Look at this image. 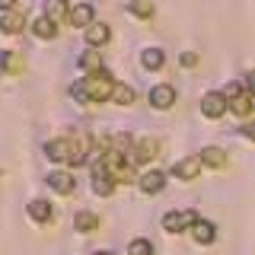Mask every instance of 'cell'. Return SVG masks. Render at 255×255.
Returning a JSON list of instances; mask_svg holds the SVG:
<instances>
[{"instance_id":"cell-28","label":"cell","mask_w":255,"mask_h":255,"mask_svg":"<svg viewBox=\"0 0 255 255\" xmlns=\"http://www.w3.org/2000/svg\"><path fill=\"white\" fill-rule=\"evenodd\" d=\"M182 64H185V67H191V64H198V54H185V58H182Z\"/></svg>"},{"instance_id":"cell-2","label":"cell","mask_w":255,"mask_h":255,"mask_svg":"<svg viewBox=\"0 0 255 255\" xmlns=\"http://www.w3.org/2000/svg\"><path fill=\"white\" fill-rule=\"evenodd\" d=\"M93 172L109 175L112 182H131V179H134V172H131V159H128L122 150H106V153L99 156V163L93 166Z\"/></svg>"},{"instance_id":"cell-25","label":"cell","mask_w":255,"mask_h":255,"mask_svg":"<svg viewBox=\"0 0 255 255\" xmlns=\"http://www.w3.org/2000/svg\"><path fill=\"white\" fill-rule=\"evenodd\" d=\"M131 13L134 16H150V13H153V3H150V0H134V3H131Z\"/></svg>"},{"instance_id":"cell-1","label":"cell","mask_w":255,"mask_h":255,"mask_svg":"<svg viewBox=\"0 0 255 255\" xmlns=\"http://www.w3.org/2000/svg\"><path fill=\"white\" fill-rule=\"evenodd\" d=\"M112 86H115V77L99 67V70H93V74H86L70 93H74L77 102H106L112 96Z\"/></svg>"},{"instance_id":"cell-8","label":"cell","mask_w":255,"mask_h":255,"mask_svg":"<svg viewBox=\"0 0 255 255\" xmlns=\"http://www.w3.org/2000/svg\"><path fill=\"white\" fill-rule=\"evenodd\" d=\"M150 102H153L156 109H169L175 102V90L172 86H153V90H150Z\"/></svg>"},{"instance_id":"cell-26","label":"cell","mask_w":255,"mask_h":255,"mask_svg":"<svg viewBox=\"0 0 255 255\" xmlns=\"http://www.w3.org/2000/svg\"><path fill=\"white\" fill-rule=\"evenodd\" d=\"M131 255H153V246L147 239H134L131 243Z\"/></svg>"},{"instance_id":"cell-22","label":"cell","mask_w":255,"mask_h":255,"mask_svg":"<svg viewBox=\"0 0 255 255\" xmlns=\"http://www.w3.org/2000/svg\"><path fill=\"white\" fill-rule=\"evenodd\" d=\"M45 13H48V19H51V22H58V19H64V13H67V3H64V0H48Z\"/></svg>"},{"instance_id":"cell-23","label":"cell","mask_w":255,"mask_h":255,"mask_svg":"<svg viewBox=\"0 0 255 255\" xmlns=\"http://www.w3.org/2000/svg\"><path fill=\"white\" fill-rule=\"evenodd\" d=\"M112 188H115V182H112L109 175L93 172V191H96V195H112Z\"/></svg>"},{"instance_id":"cell-21","label":"cell","mask_w":255,"mask_h":255,"mask_svg":"<svg viewBox=\"0 0 255 255\" xmlns=\"http://www.w3.org/2000/svg\"><path fill=\"white\" fill-rule=\"evenodd\" d=\"M112 99H115L118 106H131V102H134V90L125 86V83H115V86H112Z\"/></svg>"},{"instance_id":"cell-17","label":"cell","mask_w":255,"mask_h":255,"mask_svg":"<svg viewBox=\"0 0 255 255\" xmlns=\"http://www.w3.org/2000/svg\"><path fill=\"white\" fill-rule=\"evenodd\" d=\"M29 214H32L38 223H45V220H51V204H48L45 198H35V201L29 204Z\"/></svg>"},{"instance_id":"cell-4","label":"cell","mask_w":255,"mask_h":255,"mask_svg":"<svg viewBox=\"0 0 255 255\" xmlns=\"http://www.w3.org/2000/svg\"><path fill=\"white\" fill-rule=\"evenodd\" d=\"M201 112H204L207 118H220L223 112H227V96H223V93H204Z\"/></svg>"},{"instance_id":"cell-15","label":"cell","mask_w":255,"mask_h":255,"mask_svg":"<svg viewBox=\"0 0 255 255\" xmlns=\"http://www.w3.org/2000/svg\"><path fill=\"white\" fill-rule=\"evenodd\" d=\"M86 42H90V45H106L109 42V26L90 22V26H86Z\"/></svg>"},{"instance_id":"cell-14","label":"cell","mask_w":255,"mask_h":255,"mask_svg":"<svg viewBox=\"0 0 255 255\" xmlns=\"http://www.w3.org/2000/svg\"><path fill=\"white\" fill-rule=\"evenodd\" d=\"M70 22H74V26H90L93 22V6L90 3H77L74 10H70Z\"/></svg>"},{"instance_id":"cell-5","label":"cell","mask_w":255,"mask_h":255,"mask_svg":"<svg viewBox=\"0 0 255 255\" xmlns=\"http://www.w3.org/2000/svg\"><path fill=\"white\" fill-rule=\"evenodd\" d=\"M156 150H159V143L153 137H143V140H137L131 147V159L134 163H150V159L156 156Z\"/></svg>"},{"instance_id":"cell-7","label":"cell","mask_w":255,"mask_h":255,"mask_svg":"<svg viewBox=\"0 0 255 255\" xmlns=\"http://www.w3.org/2000/svg\"><path fill=\"white\" fill-rule=\"evenodd\" d=\"M214 223H207V220H195L191 223V239L195 243H201V246H207V243H214Z\"/></svg>"},{"instance_id":"cell-16","label":"cell","mask_w":255,"mask_h":255,"mask_svg":"<svg viewBox=\"0 0 255 255\" xmlns=\"http://www.w3.org/2000/svg\"><path fill=\"white\" fill-rule=\"evenodd\" d=\"M198 159H201L204 166H214V169H220V166L227 163V156H223V150H220V147H204V153L198 156Z\"/></svg>"},{"instance_id":"cell-3","label":"cell","mask_w":255,"mask_h":255,"mask_svg":"<svg viewBox=\"0 0 255 255\" xmlns=\"http://www.w3.org/2000/svg\"><path fill=\"white\" fill-rule=\"evenodd\" d=\"M195 220H198L195 211H172V214H166V217H163V230H166V233H179V230L191 227Z\"/></svg>"},{"instance_id":"cell-12","label":"cell","mask_w":255,"mask_h":255,"mask_svg":"<svg viewBox=\"0 0 255 255\" xmlns=\"http://www.w3.org/2000/svg\"><path fill=\"white\" fill-rule=\"evenodd\" d=\"M227 106H230V109H233V112H236V115H249V112H252V96H249V93H243V90H239L236 96H230V102H227Z\"/></svg>"},{"instance_id":"cell-24","label":"cell","mask_w":255,"mask_h":255,"mask_svg":"<svg viewBox=\"0 0 255 255\" xmlns=\"http://www.w3.org/2000/svg\"><path fill=\"white\" fill-rule=\"evenodd\" d=\"M80 67H83L86 74H93V70H99V67H102V54H99V51H86L83 58H80Z\"/></svg>"},{"instance_id":"cell-11","label":"cell","mask_w":255,"mask_h":255,"mask_svg":"<svg viewBox=\"0 0 255 255\" xmlns=\"http://www.w3.org/2000/svg\"><path fill=\"white\" fill-rule=\"evenodd\" d=\"M0 67H3L6 74H19V70L26 67V58H22L19 51H6L3 58H0Z\"/></svg>"},{"instance_id":"cell-13","label":"cell","mask_w":255,"mask_h":255,"mask_svg":"<svg viewBox=\"0 0 255 255\" xmlns=\"http://www.w3.org/2000/svg\"><path fill=\"white\" fill-rule=\"evenodd\" d=\"M22 26H26V19H22L19 13H3V16H0V29H3L6 35H16V32H22Z\"/></svg>"},{"instance_id":"cell-6","label":"cell","mask_w":255,"mask_h":255,"mask_svg":"<svg viewBox=\"0 0 255 255\" xmlns=\"http://www.w3.org/2000/svg\"><path fill=\"white\" fill-rule=\"evenodd\" d=\"M48 185L58 191V195H70V191L77 188V179L70 172H51V175H48Z\"/></svg>"},{"instance_id":"cell-9","label":"cell","mask_w":255,"mask_h":255,"mask_svg":"<svg viewBox=\"0 0 255 255\" xmlns=\"http://www.w3.org/2000/svg\"><path fill=\"white\" fill-rule=\"evenodd\" d=\"M172 172L179 175V179H198V172H201V159L188 156V159H182V163H175Z\"/></svg>"},{"instance_id":"cell-18","label":"cell","mask_w":255,"mask_h":255,"mask_svg":"<svg viewBox=\"0 0 255 255\" xmlns=\"http://www.w3.org/2000/svg\"><path fill=\"white\" fill-rule=\"evenodd\" d=\"M74 227L80 230V233H93V230L99 227V217H96V214H86V211H80L77 217H74Z\"/></svg>"},{"instance_id":"cell-29","label":"cell","mask_w":255,"mask_h":255,"mask_svg":"<svg viewBox=\"0 0 255 255\" xmlns=\"http://www.w3.org/2000/svg\"><path fill=\"white\" fill-rule=\"evenodd\" d=\"M96 255H112V252H96Z\"/></svg>"},{"instance_id":"cell-27","label":"cell","mask_w":255,"mask_h":255,"mask_svg":"<svg viewBox=\"0 0 255 255\" xmlns=\"http://www.w3.org/2000/svg\"><path fill=\"white\" fill-rule=\"evenodd\" d=\"M16 3H19V0H0V10H13Z\"/></svg>"},{"instance_id":"cell-19","label":"cell","mask_w":255,"mask_h":255,"mask_svg":"<svg viewBox=\"0 0 255 255\" xmlns=\"http://www.w3.org/2000/svg\"><path fill=\"white\" fill-rule=\"evenodd\" d=\"M32 32H35L38 38H54V35H58V26H54V22L48 19V16H42V19L32 22Z\"/></svg>"},{"instance_id":"cell-10","label":"cell","mask_w":255,"mask_h":255,"mask_svg":"<svg viewBox=\"0 0 255 255\" xmlns=\"http://www.w3.org/2000/svg\"><path fill=\"white\" fill-rule=\"evenodd\" d=\"M137 185H140V191H147V195H153V191H159V188L166 185V179H163V172H156V169H153V172H143Z\"/></svg>"},{"instance_id":"cell-20","label":"cell","mask_w":255,"mask_h":255,"mask_svg":"<svg viewBox=\"0 0 255 255\" xmlns=\"http://www.w3.org/2000/svg\"><path fill=\"white\" fill-rule=\"evenodd\" d=\"M140 61H143V67H147V70H159L166 58H163V51H159V48H147V51L140 54Z\"/></svg>"}]
</instances>
